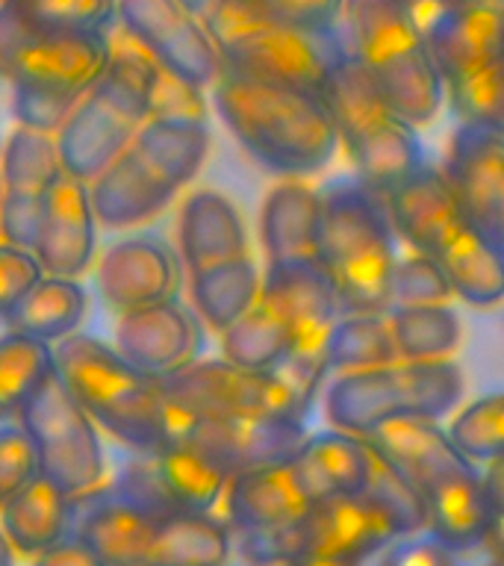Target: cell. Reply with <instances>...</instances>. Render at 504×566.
Segmentation results:
<instances>
[{"mask_svg":"<svg viewBox=\"0 0 504 566\" xmlns=\"http://www.w3.org/2000/svg\"><path fill=\"white\" fill-rule=\"evenodd\" d=\"M212 106L239 145L286 180L318 175L339 150L325 101L307 92L221 74L212 83Z\"/></svg>","mask_w":504,"mask_h":566,"instance_id":"1","label":"cell"},{"mask_svg":"<svg viewBox=\"0 0 504 566\" xmlns=\"http://www.w3.org/2000/svg\"><path fill=\"white\" fill-rule=\"evenodd\" d=\"M201 24L219 48L221 74L295 88L322 97L345 60L336 27L283 24L251 0H212Z\"/></svg>","mask_w":504,"mask_h":566,"instance_id":"2","label":"cell"},{"mask_svg":"<svg viewBox=\"0 0 504 566\" xmlns=\"http://www.w3.org/2000/svg\"><path fill=\"white\" fill-rule=\"evenodd\" d=\"M53 371L83 413L133 451L171 442L175 407L162 398L157 378L133 369L113 345L77 331L53 345Z\"/></svg>","mask_w":504,"mask_h":566,"instance_id":"3","label":"cell"},{"mask_svg":"<svg viewBox=\"0 0 504 566\" xmlns=\"http://www.w3.org/2000/svg\"><path fill=\"white\" fill-rule=\"evenodd\" d=\"M396 233L384 201L357 177L334 180L322 192L318 263L339 298V316H384L396 269Z\"/></svg>","mask_w":504,"mask_h":566,"instance_id":"4","label":"cell"},{"mask_svg":"<svg viewBox=\"0 0 504 566\" xmlns=\"http://www.w3.org/2000/svg\"><path fill=\"white\" fill-rule=\"evenodd\" d=\"M336 30L398 118L413 127L437 118L445 101L442 77L401 0H343Z\"/></svg>","mask_w":504,"mask_h":566,"instance_id":"5","label":"cell"},{"mask_svg":"<svg viewBox=\"0 0 504 566\" xmlns=\"http://www.w3.org/2000/svg\"><path fill=\"white\" fill-rule=\"evenodd\" d=\"M148 53L122 35L109 39V65L95 86L80 97L56 139L62 171L74 180H95L113 159L130 148L133 136L148 122L145 71Z\"/></svg>","mask_w":504,"mask_h":566,"instance_id":"6","label":"cell"},{"mask_svg":"<svg viewBox=\"0 0 504 566\" xmlns=\"http://www.w3.org/2000/svg\"><path fill=\"white\" fill-rule=\"evenodd\" d=\"M322 101L334 118L339 145L348 150L357 180L378 198L428 166L413 124L398 118L380 101L369 74L348 53L327 80Z\"/></svg>","mask_w":504,"mask_h":566,"instance_id":"7","label":"cell"},{"mask_svg":"<svg viewBox=\"0 0 504 566\" xmlns=\"http://www.w3.org/2000/svg\"><path fill=\"white\" fill-rule=\"evenodd\" d=\"M463 398L458 363H389L380 369L348 371L334 378L325 396L327 422L336 431L366 437L384 422H437Z\"/></svg>","mask_w":504,"mask_h":566,"instance_id":"8","label":"cell"},{"mask_svg":"<svg viewBox=\"0 0 504 566\" xmlns=\"http://www.w3.org/2000/svg\"><path fill=\"white\" fill-rule=\"evenodd\" d=\"M106 65L109 33L39 30L9 0H0V80H7L12 92L80 104Z\"/></svg>","mask_w":504,"mask_h":566,"instance_id":"9","label":"cell"},{"mask_svg":"<svg viewBox=\"0 0 504 566\" xmlns=\"http://www.w3.org/2000/svg\"><path fill=\"white\" fill-rule=\"evenodd\" d=\"M27 440L33 442L39 475L77 502L106 481V454L97 424L71 398L56 371L27 398L18 413Z\"/></svg>","mask_w":504,"mask_h":566,"instance_id":"10","label":"cell"},{"mask_svg":"<svg viewBox=\"0 0 504 566\" xmlns=\"http://www.w3.org/2000/svg\"><path fill=\"white\" fill-rule=\"evenodd\" d=\"M168 405L203 419H298L307 413L274 371H251L221 360H192L157 378Z\"/></svg>","mask_w":504,"mask_h":566,"instance_id":"11","label":"cell"},{"mask_svg":"<svg viewBox=\"0 0 504 566\" xmlns=\"http://www.w3.org/2000/svg\"><path fill=\"white\" fill-rule=\"evenodd\" d=\"M230 478L216 463L183 446L133 451L124 460L113 490L122 502L150 513V516H175V513H212L221 502Z\"/></svg>","mask_w":504,"mask_h":566,"instance_id":"12","label":"cell"},{"mask_svg":"<svg viewBox=\"0 0 504 566\" xmlns=\"http://www.w3.org/2000/svg\"><path fill=\"white\" fill-rule=\"evenodd\" d=\"M115 18L127 39L139 44L150 60L159 62L192 86L207 88L221 77V56L216 42L177 0H115Z\"/></svg>","mask_w":504,"mask_h":566,"instance_id":"13","label":"cell"},{"mask_svg":"<svg viewBox=\"0 0 504 566\" xmlns=\"http://www.w3.org/2000/svg\"><path fill=\"white\" fill-rule=\"evenodd\" d=\"M307 437L298 419H203L175 410V431L168 446H183L224 472L228 478L260 467L286 463Z\"/></svg>","mask_w":504,"mask_h":566,"instance_id":"14","label":"cell"},{"mask_svg":"<svg viewBox=\"0 0 504 566\" xmlns=\"http://www.w3.org/2000/svg\"><path fill=\"white\" fill-rule=\"evenodd\" d=\"M442 175L466 228L504 251V130L460 124Z\"/></svg>","mask_w":504,"mask_h":566,"instance_id":"15","label":"cell"},{"mask_svg":"<svg viewBox=\"0 0 504 566\" xmlns=\"http://www.w3.org/2000/svg\"><path fill=\"white\" fill-rule=\"evenodd\" d=\"M260 301L272 307L292 331V354L325 352L327 331L339 318V298L318 260L269 265L265 277H260Z\"/></svg>","mask_w":504,"mask_h":566,"instance_id":"16","label":"cell"},{"mask_svg":"<svg viewBox=\"0 0 504 566\" xmlns=\"http://www.w3.org/2000/svg\"><path fill=\"white\" fill-rule=\"evenodd\" d=\"M301 557H325L339 564H357L378 555L389 539H396V528L366 499V495H345L309 507L298 522Z\"/></svg>","mask_w":504,"mask_h":566,"instance_id":"17","label":"cell"},{"mask_svg":"<svg viewBox=\"0 0 504 566\" xmlns=\"http://www.w3.org/2000/svg\"><path fill=\"white\" fill-rule=\"evenodd\" d=\"M198 345V325L175 298L124 310L115 327V352L150 378H162L192 363Z\"/></svg>","mask_w":504,"mask_h":566,"instance_id":"18","label":"cell"},{"mask_svg":"<svg viewBox=\"0 0 504 566\" xmlns=\"http://www.w3.org/2000/svg\"><path fill=\"white\" fill-rule=\"evenodd\" d=\"M95 224L88 186L62 175L44 195L42 230L33 248L42 272L77 281L95 260Z\"/></svg>","mask_w":504,"mask_h":566,"instance_id":"19","label":"cell"},{"mask_svg":"<svg viewBox=\"0 0 504 566\" xmlns=\"http://www.w3.org/2000/svg\"><path fill=\"white\" fill-rule=\"evenodd\" d=\"M221 499L228 507L224 522L230 534H265V531L290 528L298 525L313 507L292 460L239 472L230 478Z\"/></svg>","mask_w":504,"mask_h":566,"instance_id":"20","label":"cell"},{"mask_svg":"<svg viewBox=\"0 0 504 566\" xmlns=\"http://www.w3.org/2000/svg\"><path fill=\"white\" fill-rule=\"evenodd\" d=\"M392 233L401 237L419 254H437L458 230L466 228L454 201L451 186L440 168L424 166L405 184L380 198Z\"/></svg>","mask_w":504,"mask_h":566,"instance_id":"21","label":"cell"},{"mask_svg":"<svg viewBox=\"0 0 504 566\" xmlns=\"http://www.w3.org/2000/svg\"><path fill=\"white\" fill-rule=\"evenodd\" d=\"M97 286L101 295L122 313L175 298V256L159 239H122L106 251L97 265Z\"/></svg>","mask_w":504,"mask_h":566,"instance_id":"22","label":"cell"},{"mask_svg":"<svg viewBox=\"0 0 504 566\" xmlns=\"http://www.w3.org/2000/svg\"><path fill=\"white\" fill-rule=\"evenodd\" d=\"M80 516H71V537H77L104 566H141L157 516L122 502L113 490L83 495Z\"/></svg>","mask_w":504,"mask_h":566,"instance_id":"23","label":"cell"},{"mask_svg":"<svg viewBox=\"0 0 504 566\" xmlns=\"http://www.w3.org/2000/svg\"><path fill=\"white\" fill-rule=\"evenodd\" d=\"M88 203L104 228H133L154 219L175 201L177 189L150 171L130 148L88 180Z\"/></svg>","mask_w":504,"mask_h":566,"instance_id":"24","label":"cell"},{"mask_svg":"<svg viewBox=\"0 0 504 566\" xmlns=\"http://www.w3.org/2000/svg\"><path fill=\"white\" fill-rule=\"evenodd\" d=\"M422 502L428 513L424 531L433 539H440L442 546L451 548L454 555L472 552L486 543L498 522V511L486 495L477 467L463 469L449 481L428 490Z\"/></svg>","mask_w":504,"mask_h":566,"instance_id":"25","label":"cell"},{"mask_svg":"<svg viewBox=\"0 0 504 566\" xmlns=\"http://www.w3.org/2000/svg\"><path fill=\"white\" fill-rule=\"evenodd\" d=\"M322 192L304 180H283L265 195L260 212V239L269 265L318 260Z\"/></svg>","mask_w":504,"mask_h":566,"instance_id":"26","label":"cell"},{"mask_svg":"<svg viewBox=\"0 0 504 566\" xmlns=\"http://www.w3.org/2000/svg\"><path fill=\"white\" fill-rule=\"evenodd\" d=\"M424 44L440 71L442 86L469 71L502 62V0H477L472 7L454 9Z\"/></svg>","mask_w":504,"mask_h":566,"instance_id":"27","label":"cell"},{"mask_svg":"<svg viewBox=\"0 0 504 566\" xmlns=\"http://www.w3.org/2000/svg\"><path fill=\"white\" fill-rule=\"evenodd\" d=\"M292 467L313 504L360 495L369 475V446L345 431H322L304 437L292 454Z\"/></svg>","mask_w":504,"mask_h":566,"instance_id":"28","label":"cell"},{"mask_svg":"<svg viewBox=\"0 0 504 566\" xmlns=\"http://www.w3.org/2000/svg\"><path fill=\"white\" fill-rule=\"evenodd\" d=\"M177 242H180L183 263L189 265V274L248 254L242 216L228 195L212 192V189H201L186 198L180 207Z\"/></svg>","mask_w":504,"mask_h":566,"instance_id":"29","label":"cell"},{"mask_svg":"<svg viewBox=\"0 0 504 566\" xmlns=\"http://www.w3.org/2000/svg\"><path fill=\"white\" fill-rule=\"evenodd\" d=\"M0 534L15 555H42L71 534V499L35 475L0 507Z\"/></svg>","mask_w":504,"mask_h":566,"instance_id":"30","label":"cell"},{"mask_svg":"<svg viewBox=\"0 0 504 566\" xmlns=\"http://www.w3.org/2000/svg\"><path fill=\"white\" fill-rule=\"evenodd\" d=\"M233 534L212 513H175L157 520L141 566H228Z\"/></svg>","mask_w":504,"mask_h":566,"instance_id":"31","label":"cell"},{"mask_svg":"<svg viewBox=\"0 0 504 566\" xmlns=\"http://www.w3.org/2000/svg\"><path fill=\"white\" fill-rule=\"evenodd\" d=\"M130 150L157 171L166 184L183 189L201 175L210 157V127L207 122H145L133 136Z\"/></svg>","mask_w":504,"mask_h":566,"instance_id":"32","label":"cell"},{"mask_svg":"<svg viewBox=\"0 0 504 566\" xmlns=\"http://www.w3.org/2000/svg\"><path fill=\"white\" fill-rule=\"evenodd\" d=\"M433 256L449 281L451 295L472 307H495L504 298L502 251L472 228L458 230Z\"/></svg>","mask_w":504,"mask_h":566,"instance_id":"33","label":"cell"},{"mask_svg":"<svg viewBox=\"0 0 504 566\" xmlns=\"http://www.w3.org/2000/svg\"><path fill=\"white\" fill-rule=\"evenodd\" d=\"M86 290L74 277H53L44 274L33 290L27 292L21 304L7 316V327L15 334L53 345L65 336L77 334L86 318Z\"/></svg>","mask_w":504,"mask_h":566,"instance_id":"34","label":"cell"},{"mask_svg":"<svg viewBox=\"0 0 504 566\" xmlns=\"http://www.w3.org/2000/svg\"><path fill=\"white\" fill-rule=\"evenodd\" d=\"M260 301V272L251 256L192 272V304L212 331H228Z\"/></svg>","mask_w":504,"mask_h":566,"instance_id":"35","label":"cell"},{"mask_svg":"<svg viewBox=\"0 0 504 566\" xmlns=\"http://www.w3.org/2000/svg\"><path fill=\"white\" fill-rule=\"evenodd\" d=\"M387 322L401 363H445L463 339L458 310L449 304L396 307L387 313Z\"/></svg>","mask_w":504,"mask_h":566,"instance_id":"36","label":"cell"},{"mask_svg":"<svg viewBox=\"0 0 504 566\" xmlns=\"http://www.w3.org/2000/svg\"><path fill=\"white\" fill-rule=\"evenodd\" d=\"M295 352V336L272 307L256 301L245 316L221 331V357L251 371H274Z\"/></svg>","mask_w":504,"mask_h":566,"instance_id":"37","label":"cell"},{"mask_svg":"<svg viewBox=\"0 0 504 566\" xmlns=\"http://www.w3.org/2000/svg\"><path fill=\"white\" fill-rule=\"evenodd\" d=\"M65 175L60 163L56 139L48 133L15 127L9 133L0 157V186L3 195H39L44 198L60 177Z\"/></svg>","mask_w":504,"mask_h":566,"instance_id":"38","label":"cell"},{"mask_svg":"<svg viewBox=\"0 0 504 566\" xmlns=\"http://www.w3.org/2000/svg\"><path fill=\"white\" fill-rule=\"evenodd\" d=\"M53 375V345L7 331L0 336V424L12 422L27 398Z\"/></svg>","mask_w":504,"mask_h":566,"instance_id":"39","label":"cell"},{"mask_svg":"<svg viewBox=\"0 0 504 566\" xmlns=\"http://www.w3.org/2000/svg\"><path fill=\"white\" fill-rule=\"evenodd\" d=\"M327 369L339 375L348 371L380 369L396 363V345L389 334L387 313L384 316H339L325 339Z\"/></svg>","mask_w":504,"mask_h":566,"instance_id":"40","label":"cell"},{"mask_svg":"<svg viewBox=\"0 0 504 566\" xmlns=\"http://www.w3.org/2000/svg\"><path fill=\"white\" fill-rule=\"evenodd\" d=\"M366 446H369V475H366V486H363L360 495H366L387 516L398 537L424 531L428 513H424L419 490L371 442H366Z\"/></svg>","mask_w":504,"mask_h":566,"instance_id":"41","label":"cell"},{"mask_svg":"<svg viewBox=\"0 0 504 566\" xmlns=\"http://www.w3.org/2000/svg\"><path fill=\"white\" fill-rule=\"evenodd\" d=\"M451 446L460 458H466L472 467H484L493 460H502L504 451V396L475 398L454 416L449 431Z\"/></svg>","mask_w":504,"mask_h":566,"instance_id":"42","label":"cell"},{"mask_svg":"<svg viewBox=\"0 0 504 566\" xmlns=\"http://www.w3.org/2000/svg\"><path fill=\"white\" fill-rule=\"evenodd\" d=\"M442 92L449 97L451 113L460 118V124L504 130V60L449 80Z\"/></svg>","mask_w":504,"mask_h":566,"instance_id":"43","label":"cell"},{"mask_svg":"<svg viewBox=\"0 0 504 566\" xmlns=\"http://www.w3.org/2000/svg\"><path fill=\"white\" fill-rule=\"evenodd\" d=\"M39 30L106 33L115 21V0H9Z\"/></svg>","mask_w":504,"mask_h":566,"instance_id":"44","label":"cell"},{"mask_svg":"<svg viewBox=\"0 0 504 566\" xmlns=\"http://www.w3.org/2000/svg\"><path fill=\"white\" fill-rule=\"evenodd\" d=\"M145 109L148 122H207V97L203 88L192 86L189 80L177 77L159 62L148 60L145 71Z\"/></svg>","mask_w":504,"mask_h":566,"instance_id":"45","label":"cell"},{"mask_svg":"<svg viewBox=\"0 0 504 566\" xmlns=\"http://www.w3.org/2000/svg\"><path fill=\"white\" fill-rule=\"evenodd\" d=\"M454 298L451 286L442 274L437 256L413 251L405 260H396L392 269V290H389V310L396 307H428V304H449Z\"/></svg>","mask_w":504,"mask_h":566,"instance_id":"46","label":"cell"},{"mask_svg":"<svg viewBox=\"0 0 504 566\" xmlns=\"http://www.w3.org/2000/svg\"><path fill=\"white\" fill-rule=\"evenodd\" d=\"M35 475H39V463H35L33 442L27 440L21 424L3 422L0 424V507Z\"/></svg>","mask_w":504,"mask_h":566,"instance_id":"47","label":"cell"},{"mask_svg":"<svg viewBox=\"0 0 504 566\" xmlns=\"http://www.w3.org/2000/svg\"><path fill=\"white\" fill-rule=\"evenodd\" d=\"M44 219V198L39 195H3L0 198V242L33 251Z\"/></svg>","mask_w":504,"mask_h":566,"instance_id":"48","label":"cell"},{"mask_svg":"<svg viewBox=\"0 0 504 566\" xmlns=\"http://www.w3.org/2000/svg\"><path fill=\"white\" fill-rule=\"evenodd\" d=\"M42 277L44 272L39 260L33 256V251L3 245L0 242V318L3 322H7L9 313L21 304V298Z\"/></svg>","mask_w":504,"mask_h":566,"instance_id":"49","label":"cell"},{"mask_svg":"<svg viewBox=\"0 0 504 566\" xmlns=\"http://www.w3.org/2000/svg\"><path fill=\"white\" fill-rule=\"evenodd\" d=\"M375 566H460V555L433 539L428 531L389 539L375 555Z\"/></svg>","mask_w":504,"mask_h":566,"instance_id":"50","label":"cell"},{"mask_svg":"<svg viewBox=\"0 0 504 566\" xmlns=\"http://www.w3.org/2000/svg\"><path fill=\"white\" fill-rule=\"evenodd\" d=\"M283 24L336 27L343 0H251Z\"/></svg>","mask_w":504,"mask_h":566,"instance_id":"51","label":"cell"},{"mask_svg":"<svg viewBox=\"0 0 504 566\" xmlns=\"http://www.w3.org/2000/svg\"><path fill=\"white\" fill-rule=\"evenodd\" d=\"M401 3H405V12L410 24L416 27V33L422 35V42H428L440 30L442 21L454 12L445 0H401Z\"/></svg>","mask_w":504,"mask_h":566,"instance_id":"52","label":"cell"},{"mask_svg":"<svg viewBox=\"0 0 504 566\" xmlns=\"http://www.w3.org/2000/svg\"><path fill=\"white\" fill-rule=\"evenodd\" d=\"M33 566H104L92 552H88L77 537L60 539L56 546H51L48 552L33 557Z\"/></svg>","mask_w":504,"mask_h":566,"instance_id":"53","label":"cell"},{"mask_svg":"<svg viewBox=\"0 0 504 566\" xmlns=\"http://www.w3.org/2000/svg\"><path fill=\"white\" fill-rule=\"evenodd\" d=\"M0 566H15V552H12L3 534H0Z\"/></svg>","mask_w":504,"mask_h":566,"instance_id":"54","label":"cell"},{"mask_svg":"<svg viewBox=\"0 0 504 566\" xmlns=\"http://www.w3.org/2000/svg\"><path fill=\"white\" fill-rule=\"evenodd\" d=\"M177 3H183V7L189 9V12H195V15L201 18V12H203V9H207V7H210L212 0H177Z\"/></svg>","mask_w":504,"mask_h":566,"instance_id":"55","label":"cell"},{"mask_svg":"<svg viewBox=\"0 0 504 566\" xmlns=\"http://www.w3.org/2000/svg\"><path fill=\"white\" fill-rule=\"evenodd\" d=\"M451 9H463V7H472V3H477V0H445Z\"/></svg>","mask_w":504,"mask_h":566,"instance_id":"56","label":"cell"},{"mask_svg":"<svg viewBox=\"0 0 504 566\" xmlns=\"http://www.w3.org/2000/svg\"><path fill=\"white\" fill-rule=\"evenodd\" d=\"M0 198H3V186H0Z\"/></svg>","mask_w":504,"mask_h":566,"instance_id":"57","label":"cell"}]
</instances>
